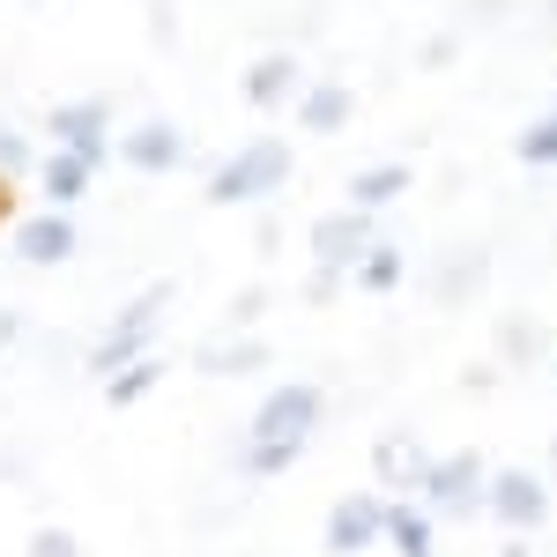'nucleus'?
<instances>
[{"label":"nucleus","instance_id":"f257e3e1","mask_svg":"<svg viewBox=\"0 0 557 557\" xmlns=\"http://www.w3.org/2000/svg\"><path fill=\"white\" fill-rule=\"evenodd\" d=\"M320 417H327V394L320 386H275L268 401L253 409V424H246V454H238V469L246 475H283L305 461V446H312V431H320Z\"/></svg>","mask_w":557,"mask_h":557},{"label":"nucleus","instance_id":"f03ea898","mask_svg":"<svg viewBox=\"0 0 557 557\" xmlns=\"http://www.w3.org/2000/svg\"><path fill=\"white\" fill-rule=\"evenodd\" d=\"M164 305H172V283H149V290H134V298L112 312L104 343H89V380H112V372L141 364V357H149V335H157V320H164Z\"/></svg>","mask_w":557,"mask_h":557},{"label":"nucleus","instance_id":"7ed1b4c3","mask_svg":"<svg viewBox=\"0 0 557 557\" xmlns=\"http://www.w3.org/2000/svg\"><path fill=\"white\" fill-rule=\"evenodd\" d=\"M283 178H290V149H283V141H246L238 157L215 164L209 201H215V209H246V201H268Z\"/></svg>","mask_w":557,"mask_h":557},{"label":"nucleus","instance_id":"20e7f679","mask_svg":"<svg viewBox=\"0 0 557 557\" xmlns=\"http://www.w3.org/2000/svg\"><path fill=\"white\" fill-rule=\"evenodd\" d=\"M380 246V223H372V209H343V215H320L312 223V260H320V283H312V298H327L335 283H343L357 260Z\"/></svg>","mask_w":557,"mask_h":557},{"label":"nucleus","instance_id":"39448f33","mask_svg":"<svg viewBox=\"0 0 557 557\" xmlns=\"http://www.w3.org/2000/svg\"><path fill=\"white\" fill-rule=\"evenodd\" d=\"M424 506L446 520H469L491 506V469H483V454H446V461H431L424 475Z\"/></svg>","mask_w":557,"mask_h":557},{"label":"nucleus","instance_id":"423d86ee","mask_svg":"<svg viewBox=\"0 0 557 557\" xmlns=\"http://www.w3.org/2000/svg\"><path fill=\"white\" fill-rule=\"evenodd\" d=\"M491 520H506L513 535H535L543 520H550V483L535 469H491Z\"/></svg>","mask_w":557,"mask_h":557},{"label":"nucleus","instance_id":"0eeeda50","mask_svg":"<svg viewBox=\"0 0 557 557\" xmlns=\"http://www.w3.org/2000/svg\"><path fill=\"white\" fill-rule=\"evenodd\" d=\"M386 506L380 491H349L335 498V513H327V557H364L372 543H386Z\"/></svg>","mask_w":557,"mask_h":557},{"label":"nucleus","instance_id":"6e6552de","mask_svg":"<svg viewBox=\"0 0 557 557\" xmlns=\"http://www.w3.org/2000/svg\"><path fill=\"white\" fill-rule=\"evenodd\" d=\"M75 246H83L75 215H30V223L15 231V253L30 260V268H60V260H75Z\"/></svg>","mask_w":557,"mask_h":557},{"label":"nucleus","instance_id":"1a4fd4ad","mask_svg":"<svg viewBox=\"0 0 557 557\" xmlns=\"http://www.w3.org/2000/svg\"><path fill=\"white\" fill-rule=\"evenodd\" d=\"M120 157H127L134 172H178L186 164V134L172 120H141V127L120 141Z\"/></svg>","mask_w":557,"mask_h":557},{"label":"nucleus","instance_id":"9d476101","mask_svg":"<svg viewBox=\"0 0 557 557\" xmlns=\"http://www.w3.org/2000/svg\"><path fill=\"white\" fill-rule=\"evenodd\" d=\"M112 149L104 141H89V149H60L52 164H45V194H52V209H67V201H83L89 178H97V164H104Z\"/></svg>","mask_w":557,"mask_h":557},{"label":"nucleus","instance_id":"9b49d317","mask_svg":"<svg viewBox=\"0 0 557 557\" xmlns=\"http://www.w3.org/2000/svg\"><path fill=\"white\" fill-rule=\"evenodd\" d=\"M290 89H298V60H290V52H260L253 67L238 75V97H246L253 112H268V104H283Z\"/></svg>","mask_w":557,"mask_h":557},{"label":"nucleus","instance_id":"f8f14e48","mask_svg":"<svg viewBox=\"0 0 557 557\" xmlns=\"http://www.w3.org/2000/svg\"><path fill=\"white\" fill-rule=\"evenodd\" d=\"M431 506H417V498H394L386 506V543H394V557H431V543H438V528H431Z\"/></svg>","mask_w":557,"mask_h":557},{"label":"nucleus","instance_id":"ddd939ff","mask_svg":"<svg viewBox=\"0 0 557 557\" xmlns=\"http://www.w3.org/2000/svg\"><path fill=\"white\" fill-rule=\"evenodd\" d=\"M349 112H357V97H349L343 83H320V89H305V97H298V127L305 134H343Z\"/></svg>","mask_w":557,"mask_h":557},{"label":"nucleus","instance_id":"4468645a","mask_svg":"<svg viewBox=\"0 0 557 557\" xmlns=\"http://www.w3.org/2000/svg\"><path fill=\"white\" fill-rule=\"evenodd\" d=\"M104 120H112V97L60 104V112H52V134H60V149H89V141H104Z\"/></svg>","mask_w":557,"mask_h":557},{"label":"nucleus","instance_id":"2eb2a0df","mask_svg":"<svg viewBox=\"0 0 557 557\" xmlns=\"http://www.w3.org/2000/svg\"><path fill=\"white\" fill-rule=\"evenodd\" d=\"M409 194V164H372V172L349 178V209H380V201H401Z\"/></svg>","mask_w":557,"mask_h":557},{"label":"nucleus","instance_id":"dca6fc26","mask_svg":"<svg viewBox=\"0 0 557 557\" xmlns=\"http://www.w3.org/2000/svg\"><path fill=\"white\" fill-rule=\"evenodd\" d=\"M513 157L528 164V172H557V104L543 112V120H528V127H520Z\"/></svg>","mask_w":557,"mask_h":557},{"label":"nucleus","instance_id":"f3484780","mask_svg":"<svg viewBox=\"0 0 557 557\" xmlns=\"http://www.w3.org/2000/svg\"><path fill=\"white\" fill-rule=\"evenodd\" d=\"M157 380H164V364H157V357H141V364H127V372H112V380H104V401H112V409H134L141 394H157Z\"/></svg>","mask_w":557,"mask_h":557},{"label":"nucleus","instance_id":"a211bd4d","mask_svg":"<svg viewBox=\"0 0 557 557\" xmlns=\"http://www.w3.org/2000/svg\"><path fill=\"white\" fill-rule=\"evenodd\" d=\"M349 283H357V290H372V298L394 290V283H401V246H372V253L349 268Z\"/></svg>","mask_w":557,"mask_h":557},{"label":"nucleus","instance_id":"6ab92c4d","mask_svg":"<svg viewBox=\"0 0 557 557\" xmlns=\"http://www.w3.org/2000/svg\"><path fill=\"white\" fill-rule=\"evenodd\" d=\"M372 461H380V483L394 475V483H417V491H424V475H431V461L417 454V446H409V438H386Z\"/></svg>","mask_w":557,"mask_h":557},{"label":"nucleus","instance_id":"aec40b11","mask_svg":"<svg viewBox=\"0 0 557 557\" xmlns=\"http://www.w3.org/2000/svg\"><path fill=\"white\" fill-rule=\"evenodd\" d=\"M23 557H89V550H83V535H75V528H60V520H52V528L30 535V550H23Z\"/></svg>","mask_w":557,"mask_h":557},{"label":"nucleus","instance_id":"412c9836","mask_svg":"<svg viewBox=\"0 0 557 557\" xmlns=\"http://www.w3.org/2000/svg\"><path fill=\"white\" fill-rule=\"evenodd\" d=\"M260 364V343H238V349H201V372H246Z\"/></svg>","mask_w":557,"mask_h":557},{"label":"nucleus","instance_id":"4be33fe9","mask_svg":"<svg viewBox=\"0 0 557 557\" xmlns=\"http://www.w3.org/2000/svg\"><path fill=\"white\" fill-rule=\"evenodd\" d=\"M23 164H30V141L15 127H0V172H23Z\"/></svg>","mask_w":557,"mask_h":557},{"label":"nucleus","instance_id":"5701e85b","mask_svg":"<svg viewBox=\"0 0 557 557\" xmlns=\"http://www.w3.org/2000/svg\"><path fill=\"white\" fill-rule=\"evenodd\" d=\"M23 327H30V320H23V312H15V305H0V349L15 343V335H23Z\"/></svg>","mask_w":557,"mask_h":557},{"label":"nucleus","instance_id":"b1692460","mask_svg":"<svg viewBox=\"0 0 557 557\" xmlns=\"http://www.w3.org/2000/svg\"><path fill=\"white\" fill-rule=\"evenodd\" d=\"M0 215H8V186H0Z\"/></svg>","mask_w":557,"mask_h":557},{"label":"nucleus","instance_id":"393cba45","mask_svg":"<svg viewBox=\"0 0 557 557\" xmlns=\"http://www.w3.org/2000/svg\"><path fill=\"white\" fill-rule=\"evenodd\" d=\"M550 469H557V438H550Z\"/></svg>","mask_w":557,"mask_h":557},{"label":"nucleus","instance_id":"a878e982","mask_svg":"<svg viewBox=\"0 0 557 557\" xmlns=\"http://www.w3.org/2000/svg\"><path fill=\"white\" fill-rule=\"evenodd\" d=\"M550 15H557V0H550Z\"/></svg>","mask_w":557,"mask_h":557}]
</instances>
